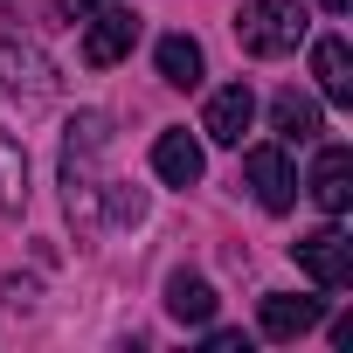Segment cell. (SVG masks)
I'll return each instance as SVG.
<instances>
[{
	"label": "cell",
	"instance_id": "obj_1",
	"mask_svg": "<svg viewBox=\"0 0 353 353\" xmlns=\"http://www.w3.org/2000/svg\"><path fill=\"white\" fill-rule=\"evenodd\" d=\"M236 42L250 49V56H291L298 42H305V8L298 0H250V8L236 14Z\"/></svg>",
	"mask_w": 353,
	"mask_h": 353
},
{
	"label": "cell",
	"instance_id": "obj_13",
	"mask_svg": "<svg viewBox=\"0 0 353 353\" xmlns=\"http://www.w3.org/2000/svg\"><path fill=\"white\" fill-rule=\"evenodd\" d=\"M201 70H208V63H201V42H194V35H166V42H159V77H166V83L194 90Z\"/></svg>",
	"mask_w": 353,
	"mask_h": 353
},
{
	"label": "cell",
	"instance_id": "obj_2",
	"mask_svg": "<svg viewBox=\"0 0 353 353\" xmlns=\"http://www.w3.org/2000/svg\"><path fill=\"white\" fill-rule=\"evenodd\" d=\"M291 256H298V270L319 284V291H339V284H353V243H346V229H312V236H298L291 243Z\"/></svg>",
	"mask_w": 353,
	"mask_h": 353
},
{
	"label": "cell",
	"instance_id": "obj_10",
	"mask_svg": "<svg viewBox=\"0 0 353 353\" xmlns=\"http://www.w3.org/2000/svg\"><path fill=\"white\" fill-rule=\"evenodd\" d=\"M152 173H159L166 188H194L201 181V145L188 132H159L152 139Z\"/></svg>",
	"mask_w": 353,
	"mask_h": 353
},
{
	"label": "cell",
	"instance_id": "obj_11",
	"mask_svg": "<svg viewBox=\"0 0 353 353\" xmlns=\"http://www.w3.org/2000/svg\"><path fill=\"white\" fill-rule=\"evenodd\" d=\"M312 77H319L325 104H353V56H346L339 35H325V42L312 49Z\"/></svg>",
	"mask_w": 353,
	"mask_h": 353
},
{
	"label": "cell",
	"instance_id": "obj_17",
	"mask_svg": "<svg viewBox=\"0 0 353 353\" xmlns=\"http://www.w3.org/2000/svg\"><path fill=\"white\" fill-rule=\"evenodd\" d=\"M319 8H332V14H346V0H319Z\"/></svg>",
	"mask_w": 353,
	"mask_h": 353
},
{
	"label": "cell",
	"instance_id": "obj_4",
	"mask_svg": "<svg viewBox=\"0 0 353 353\" xmlns=\"http://www.w3.org/2000/svg\"><path fill=\"white\" fill-rule=\"evenodd\" d=\"M104 152V118L97 111H83L77 125H70V145H63V188H70V208H83L90 215V201H97V181H90V159Z\"/></svg>",
	"mask_w": 353,
	"mask_h": 353
},
{
	"label": "cell",
	"instance_id": "obj_8",
	"mask_svg": "<svg viewBox=\"0 0 353 353\" xmlns=\"http://www.w3.org/2000/svg\"><path fill=\"white\" fill-rule=\"evenodd\" d=\"M256 125V97H250V83H229V90H215L208 97V111H201V132L215 139V145H243V132Z\"/></svg>",
	"mask_w": 353,
	"mask_h": 353
},
{
	"label": "cell",
	"instance_id": "obj_9",
	"mask_svg": "<svg viewBox=\"0 0 353 353\" xmlns=\"http://www.w3.org/2000/svg\"><path fill=\"white\" fill-rule=\"evenodd\" d=\"M319 319H325V298H298V291H270L263 312H256L263 339H305Z\"/></svg>",
	"mask_w": 353,
	"mask_h": 353
},
{
	"label": "cell",
	"instance_id": "obj_5",
	"mask_svg": "<svg viewBox=\"0 0 353 353\" xmlns=\"http://www.w3.org/2000/svg\"><path fill=\"white\" fill-rule=\"evenodd\" d=\"M243 173H250V194H256L270 215H284V208L298 201V173H291L284 145H250V152H243Z\"/></svg>",
	"mask_w": 353,
	"mask_h": 353
},
{
	"label": "cell",
	"instance_id": "obj_12",
	"mask_svg": "<svg viewBox=\"0 0 353 353\" xmlns=\"http://www.w3.org/2000/svg\"><path fill=\"white\" fill-rule=\"evenodd\" d=\"M166 312L181 319V325H208V319H215V284L173 270V277H166Z\"/></svg>",
	"mask_w": 353,
	"mask_h": 353
},
{
	"label": "cell",
	"instance_id": "obj_6",
	"mask_svg": "<svg viewBox=\"0 0 353 353\" xmlns=\"http://www.w3.org/2000/svg\"><path fill=\"white\" fill-rule=\"evenodd\" d=\"M305 188H312V201H319V208L339 222V215L353 208V152H346V145H319L312 181H305Z\"/></svg>",
	"mask_w": 353,
	"mask_h": 353
},
{
	"label": "cell",
	"instance_id": "obj_7",
	"mask_svg": "<svg viewBox=\"0 0 353 353\" xmlns=\"http://www.w3.org/2000/svg\"><path fill=\"white\" fill-rule=\"evenodd\" d=\"M132 42H139V14L104 8V14L83 28V63H90V70H111V63H125V56H132Z\"/></svg>",
	"mask_w": 353,
	"mask_h": 353
},
{
	"label": "cell",
	"instance_id": "obj_15",
	"mask_svg": "<svg viewBox=\"0 0 353 353\" xmlns=\"http://www.w3.org/2000/svg\"><path fill=\"white\" fill-rule=\"evenodd\" d=\"M208 353H250L243 332H208Z\"/></svg>",
	"mask_w": 353,
	"mask_h": 353
},
{
	"label": "cell",
	"instance_id": "obj_14",
	"mask_svg": "<svg viewBox=\"0 0 353 353\" xmlns=\"http://www.w3.org/2000/svg\"><path fill=\"white\" fill-rule=\"evenodd\" d=\"M270 125H277L284 139H312V132H319V104H312L305 90H277V97H270Z\"/></svg>",
	"mask_w": 353,
	"mask_h": 353
},
{
	"label": "cell",
	"instance_id": "obj_16",
	"mask_svg": "<svg viewBox=\"0 0 353 353\" xmlns=\"http://www.w3.org/2000/svg\"><path fill=\"white\" fill-rule=\"evenodd\" d=\"M97 8V0H63V14H90Z\"/></svg>",
	"mask_w": 353,
	"mask_h": 353
},
{
	"label": "cell",
	"instance_id": "obj_3",
	"mask_svg": "<svg viewBox=\"0 0 353 353\" xmlns=\"http://www.w3.org/2000/svg\"><path fill=\"white\" fill-rule=\"evenodd\" d=\"M0 90H8V97L21 104V118H28V111H42V104L56 97V77H49L42 49H21V42H0Z\"/></svg>",
	"mask_w": 353,
	"mask_h": 353
}]
</instances>
